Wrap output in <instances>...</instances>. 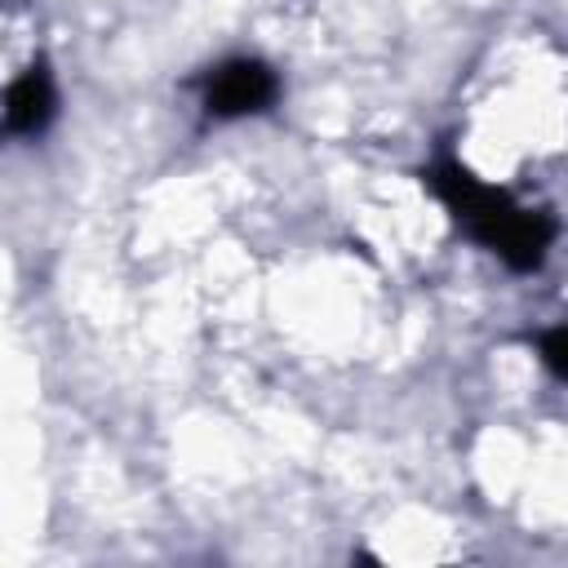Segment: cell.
Returning a JSON list of instances; mask_svg holds the SVG:
<instances>
[{
  "instance_id": "6da1fadb",
  "label": "cell",
  "mask_w": 568,
  "mask_h": 568,
  "mask_svg": "<svg viewBox=\"0 0 568 568\" xmlns=\"http://www.w3.org/2000/svg\"><path fill=\"white\" fill-rule=\"evenodd\" d=\"M430 186H435V195L448 204V213H453L475 240H484L493 253H497V244L506 240V231L515 226V217L524 213V209L510 204L506 191L484 186L475 173H466V169H457V164H439V169L430 173Z\"/></svg>"
},
{
  "instance_id": "7a4b0ae2",
  "label": "cell",
  "mask_w": 568,
  "mask_h": 568,
  "mask_svg": "<svg viewBox=\"0 0 568 568\" xmlns=\"http://www.w3.org/2000/svg\"><path fill=\"white\" fill-rule=\"evenodd\" d=\"M271 98H275V75H271V67L248 62V58L217 67V71L209 75V84H204V106H209L213 115H222V120L266 111Z\"/></svg>"
},
{
  "instance_id": "3957f363",
  "label": "cell",
  "mask_w": 568,
  "mask_h": 568,
  "mask_svg": "<svg viewBox=\"0 0 568 568\" xmlns=\"http://www.w3.org/2000/svg\"><path fill=\"white\" fill-rule=\"evenodd\" d=\"M53 80L49 71L36 62L27 67L13 84H9V98H4V124L13 133H40L49 120H53Z\"/></svg>"
},
{
  "instance_id": "277c9868",
  "label": "cell",
  "mask_w": 568,
  "mask_h": 568,
  "mask_svg": "<svg viewBox=\"0 0 568 568\" xmlns=\"http://www.w3.org/2000/svg\"><path fill=\"white\" fill-rule=\"evenodd\" d=\"M541 359L550 364L555 377L568 382V328H550V333H541Z\"/></svg>"
}]
</instances>
